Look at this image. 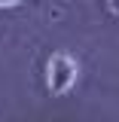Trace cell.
<instances>
[{
    "label": "cell",
    "mask_w": 119,
    "mask_h": 122,
    "mask_svg": "<svg viewBox=\"0 0 119 122\" xmlns=\"http://www.w3.org/2000/svg\"><path fill=\"white\" fill-rule=\"evenodd\" d=\"M76 82V61L70 55H52L49 58V89L61 95Z\"/></svg>",
    "instance_id": "1"
},
{
    "label": "cell",
    "mask_w": 119,
    "mask_h": 122,
    "mask_svg": "<svg viewBox=\"0 0 119 122\" xmlns=\"http://www.w3.org/2000/svg\"><path fill=\"white\" fill-rule=\"evenodd\" d=\"M110 12H116V15H119V3H116V0L110 3Z\"/></svg>",
    "instance_id": "2"
}]
</instances>
